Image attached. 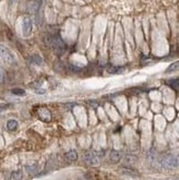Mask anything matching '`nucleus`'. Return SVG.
Listing matches in <instances>:
<instances>
[{
  "label": "nucleus",
  "mask_w": 179,
  "mask_h": 180,
  "mask_svg": "<svg viewBox=\"0 0 179 180\" xmlns=\"http://www.w3.org/2000/svg\"><path fill=\"white\" fill-rule=\"evenodd\" d=\"M32 31V20L29 17H25L22 20V33L25 37H28Z\"/></svg>",
  "instance_id": "obj_4"
},
{
  "label": "nucleus",
  "mask_w": 179,
  "mask_h": 180,
  "mask_svg": "<svg viewBox=\"0 0 179 180\" xmlns=\"http://www.w3.org/2000/svg\"><path fill=\"white\" fill-rule=\"evenodd\" d=\"M84 161L87 164V165H91V166H97L100 160H98V157L96 156L95 152H86L84 155Z\"/></svg>",
  "instance_id": "obj_5"
},
{
  "label": "nucleus",
  "mask_w": 179,
  "mask_h": 180,
  "mask_svg": "<svg viewBox=\"0 0 179 180\" xmlns=\"http://www.w3.org/2000/svg\"><path fill=\"white\" fill-rule=\"evenodd\" d=\"M11 92H12V94H15V95H19V96H22V95H25V90H22V89H13Z\"/></svg>",
  "instance_id": "obj_13"
},
{
  "label": "nucleus",
  "mask_w": 179,
  "mask_h": 180,
  "mask_svg": "<svg viewBox=\"0 0 179 180\" xmlns=\"http://www.w3.org/2000/svg\"><path fill=\"white\" fill-rule=\"evenodd\" d=\"M65 157L68 158L70 161H75L78 159V152L75 150H70L65 154Z\"/></svg>",
  "instance_id": "obj_9"
},
{
  "label": "nucleus",
  "mask_w": 179,
  "mask_h": 180,
  "mask_svg": "<svg viewBox=\"0 0 179 180\" xmlns=\"http://www.w3.org/2000/svg\"><path fill=\"white\" fill-rule=\"evenodd\" d=\"M159 165L165 169H174V168L178 167V158L172 155L163 156L159 159Z\"/></svg>",
  "instance_id": "obj_1"
},
{
  "label": "nucleus",
  "mask_w": 179,
  "mask_h": 180,
  "mask_svg": "<svg viewBox=\"0 0 179 180\" xmlns=\"http://www.w3.org/2000/svg\"><path fill=\"white\" fill-rule=\"evenodd\" d=\"M110 159H111L112 162H119V159H121L119 152L116 151V150H112V151L110 152Z\"/></svg>",
  "instance_id": "obj_8"
},
{
  "label": "nucleus",
  "mask_w": 179,
  "mask_h": 180,
  "mask_svg": "<svg viewBox=\"0 0 179 180\" xmlns=\"http://www.w3.org/2000/svg\"><path fill=\"white\" fill-rule=\"evenodd\" d=\"M49 43H50L51 48L54 50V52L61 54L65 49V46H64L63 41L59 36H51L50 39H49Z\"/></svg>",
  "instance_id": "obj_2"
},
{
  "label": "nucleus",
  "mask_w": 179,
  "mask_h": 180,
  "mask_svg": "<svg viewBox=\"0 0 179 180\" xmlns=\"http://www.w3.org/2000/svg\"><path fill=\"white\" fill-rule=\"evenodd\" d=\"M7 107H8V105H0V112L3 111V109H6Z\"/></svg>",
  "instance_id": "obj_18"
},
{
  "label": "nucleus",
  "mask_w": 179,
  "mask_h": 180,
  "mask_svg": "<svg viewBox=\"0 0 179 180\" xmlns=\"http://www.w3.org/2000/svg\"><path fill=\"white\" fill-rule=\"evenodd\" d=\"M27 169V171H28L29 173H35V169H37V166L33 165V166H28V167L25 168Z\"/></svg>",
  "instance_id": "obj_15"
},
{
  "label": "nucleus",
  "mask_w": 179,
  "mask_h": 180,
  "mask_svg": "<svg viewBox=\"0 0 179 180\" xmlns=\"http://www.w3.org/2000/svg\"><path fill=\"white\" fill-rule=\"evenodd\" d=\"M3 79H5V72H3L2 68L0 66V83L3 81Z\"/></svg>",
  "instance_id": "obj_17"
},
{
  "label": "nucleus",
  "mask_w": 179,
  "mask_h": 180,
  "mask_svg": "<svg viewBox=\"0 0 179 180\" xmlns=\"http://www.w3.org/2000/svg\"><path fill=\"white\" fill-rule=\"evenodd\" d=\"M38 115L42 121H44V122H50L51 121V113L48 108H46V107H41V108H39Z\"/></svg>",
  "instance_id": "obj_6"
},
{
  "label": "nucleus",
  "mask_w": 179,
  "mask_h": 180,
  "mask_svg": "<svg viewBox=\"0 0 179 180\" xmlns=\"http://www.w3.org/2000/svg\"><path fill=\"white\" fill-rule=\"evenodd\" d=\"M121 173H123V175L129 176V177H133V178H136L137 176H138L136 171H134L133 169H129V168H123V169L121 170Z\"/></svg>",
  "instance_id": "obj_7"
},
{
  "label": "nucleus",
  "mask_w": 179,
  "mask_h": 180,
  "mask_svg": "<svg viewBox=\"0 0 179 180\" xmlns=\"http://www.w3.org/2000/svg\"><path fill=\"white\" fill-rule=\"evenodd\" d=\"M31 61H32L33 63L41 64V63H42V59H41L39 55H33L32 58H31Z\"/></svg>",
  "instance_id": "obj_14"
},
{
  "label": "nucleus",
  "mask_w": 179,
  "mask_h": 180,
  "mask_svg": "<svg viewBox=\"0 0 179 180\" xmlns=\"http://www.w3.org/2000/svg\"><path fill=\"white\" fill-rule=\"evenodd\" d=\"M23 177L22 175V171H20V170H18V171H15V173H12V178L15 180H21Z\"/></svg>",
  "instance_id": "obj_12"
},
{
  "label": "nucleus",
  "mask_w": 179,
  "mask_h": 180,
  "mask_svg": "<svg viewBox=\"0 0 179 180\" xmlns=\"http://www.w3.org/2000/svg\"><path fill=\"white\" fill-rule=\"evenodd\" d=\"M0 58L2 59V61L8 64H15L16 59L15 55L11 53V51L7 48V46L0 44Z\"/></svg>",
  "instance_id": "obj_3"
},
{
  "label": "nucleus",
  "mask_w": 179,
  "mask_h": 180,
  "mask_svg": "<svg viewBox=\"0 0 179 180\" xmlns=\"http://www.w3.org/2000/svg\"><path fill=\"white\" fill-rule=\"evenodd\" d=\"M177 66H178V62H176L175 64H172L170 68L167 70V72H170V71H172V70H177Z\"/></svg>",
  "instance_id": "obj_16"
},
{
  "label": "nucleus",
  "mask_w": 179,
  "mask_h": 180,
  "mask_svg": "<svg viewBox=\"0 0 179 180\" xmlns=\"http://www.w3.org/2000/svg\"><path fill=\"white\" fill-rule=\"evenodd\" d=\"M18 127V122L15 119H10L7 122V128L9 130H16Z\"/></svg>",
  "instance_id": "obj_11"
},
{
  "label": "nucleus",
  "mask_w": 179,
  "mask_h": 180,
  "mask_svg": "<svg viewBox=\"0 0 179 180\" xmlns=\"http://www.w3.org/2000/svg\"><path fill=\"white\" fill-rule=\"evenodd\" d=\"M39 7H40V1H39V0H37V1H33V2H31L30 5H29V11H30V12L34 13L35 11L39 9Z\"/></svg>",
  "instance_id": "obj_10"
}]
</instances>
